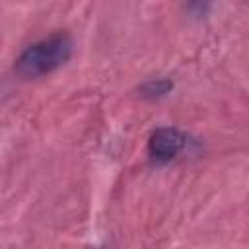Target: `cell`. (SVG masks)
<instances>
[{
  "mask_svg": "<svg viewBox=\"0 0 249 249\" xmlns=\"http://www.w3.org/2000/svg\"><path fill=\"white\" fill-rule=\"evenodd\" d=\"M183 142H185V138L177 128H169V126L158 128L150 136L148 152H150L152 160H156V161H169L181 152Z\"/></svg>",
  "mask_w": 249,
  "mask_h": 249,
  "instance_id": "obj_2",
  "label": "cell"
},
{
  "mask_svg": "<svg viewBox=\"0 0 249 249\" xmlns=\"http://www.w3.org/2000/svg\"><path fill=\"white\" fill-rule=\"evenodd\" d=\"M72 54V41L66 33L51 35L27 47L16 60V70L23 78H37L64 64Z\"/></svg>",
  "mask_w": 249,
  "mask_h": 249,
  "instance_id": "obj_1",
  "label": "cell"
}]
</instances>
